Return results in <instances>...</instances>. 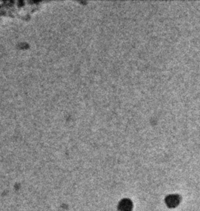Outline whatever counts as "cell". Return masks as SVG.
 <instances>
[{
  "instance_id": "1",
  "label": "cell",
  "mask_w": 200,
  "mask_h": 211,
  "mask_svg": "<svg viewBox=\"0 0 200 211\" xmlns=\"http://www.w3.org/2000/svg\"><path fill=\"white\" fill-rule=\"evenodd\" d=\"M179 203V198L175 195H171L167 199V204L170 206H175Z\"/></svg>"
},
{
  "instance_id": "2",
  "label": "cell",
  "mask_w": 200,
  "mask_h": 211,
  "mask_svg": "<svg viewBox=\"0 0 200 211\" xmlns=\"http://www.w3.org/2000/svg\"><path fill=\"white\" fill-rule=\"evenodd\" d=\"M131 208H132V205L129 200H123L120 204V209L122 211H129Z\"/></svg>"
}]
</instances>
